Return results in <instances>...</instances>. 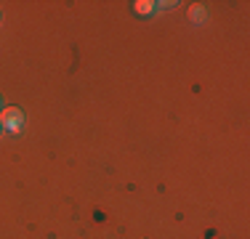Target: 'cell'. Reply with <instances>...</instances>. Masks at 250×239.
I'll list each match as a JSON object with an SVG mask.
<instances>
[{
    "label": "cell",
    "instance_id": "obj_2",
    "mask_svg": "<svg viewBox=\"0 0 250 239\" xmlns=\"http://www.w3.org/2000/svg\"><path fill=\"white\" fill-rule=\"evenodd\" d=\"M189 19H192L194 24L205 21V5H192V8H189Z\"/></svg>",
    "mask_w": 250,
    "mask_h": 239
},
{
    "label": "cell",
    "instance_id": "obj_4",
    "mask_svg": "<svg viewBox=\"0 0 250 239\" xmlns=\"http://www.w3.org/2000/svg\"><path fill=\"white\" fill-rule=\"evenodd\" d=\"M0 130H3V125H0Z\"/></svg>",
    "mask_w": 250,
    "mask_h": 239
},
{
    "label": "cell",
    "instance_id": "obj_1",
    "mask_svg": "<svg viewBox=\"0 0 250 239\" xmlns=\"http://www.w3.org/2000/svg\"><path fill=\"white\" fill-rule=\"evenodd\" d=\"M0 125H3V130L19 136L21 130H24V112L16 109V106H8V109L0 112Z\"/></svg>",
    "mask_w": 250,
    "mask_h": 239
},
{
    "label": "cell",
    "instance_id": "obj_3",
    "mask_svg": "<svg viewBox=\"0 0 250 239\" xmlns=\"http://www.w3.org/2000/svg\"><path fill=\"white\" fill-rule=\"evenodd\" d=\"M136 14H141V16H146V14H152L154 11V3L152 0H136Z\"/></svg>",
    "mask_w": 250,
    "mask_h": 239
}]
</instances>
